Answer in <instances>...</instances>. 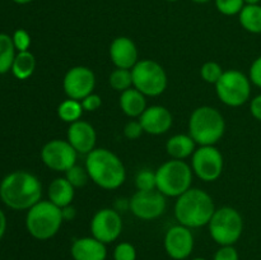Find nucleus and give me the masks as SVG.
<instances>
[{
    "instance_id": "nucleus-45",
    "label": "nucleus",
    "mask_w": 261,
    "mask_h": 260,
    "mask_svg": "<svg viewBox=\"0 0 261 260\" xmlns=\"http://www.w3.org/2000/svg\"><path fill=\"white\" fill-rule=\"evenodd\" d=\"M166 2H171V3H175V2H178V0H166Z\"/></svg>"
},
{
    "instance_id": "nucleus-40",
    "label": "nucleus",
    "mask_w": 261,
    "mask_h": 260,
    "mask_svg": "<svg viewBox=\"0 0 261 260\" xmlns=\"http://www.w3.org/2000/svg\"><path fill=\"white\" fill-rule=\"evenodd\" d=\"M61 211H63L64 221H65V219H73L74 216H75V209H74L71 205L65 206V208H63Z\"/></svg>"
},
{
    "instance_id": "nucleus-24",
    "label": "nucleus",
    "mask_w": 261,
    "mask_h": 260,
    "mask_svg": "<svg viewBox=\"0 0 261 260\" xmlns=\"http://www.w3.org/2000/svg\"><path fill=\"white\" fill-rule=\"evenodd\" d=\"M36 69V58L30 51H20L15 55L12 65V73L17 79H28Z\"/></svg>"
},
{
    "instance_id": "nucleus-30",
    "label": "nucleus",
    "mask_w": 261,
    "mask_h": 260,
    "mask_svg": "<svg viewBox=\"0 0 261 260\" xmlns=\"http://www.w3.org/2000/svg\"><path fill=\"white\" fill-rule=\"evenodd\" d=\"M135 186L140 191H150L157 189V183H155V172L150 170H142L138 172L135 177Z\"/></svg>"
},
{
    "instance_id": "nucleus-31",
    "label": "nucleus",
    "mask_w": 261,
    "mask_h": 260,
    "mask_svg": "<svg viewBox=\"0 0 261 260\" xmlns=\"http://www.w3.org/2000/svg\"><path fill=\"white\" fill-rule=\"evenodd\" d=\"M216 8L223 15H239L242 8L245 7L244 0H214Z\"/></svg>"
},
{
    "instance_id": "nucleus-43",
    "label": "nucleus",
    "mask_w": 261,
    "mask_h": 260,
    "mask_svg": "<svg viewBox=\"0 0 261 260\" xmlns=\"http://www.w3.org/2000/svg\"><path fill=\"white\" fill-rule=\"evenodd\" d=\"M191 2L196 3V4H205V3H209L211 0H191Z\"/></svg>"
},
{
    "instance_id": "nucleus-22",
    "label": "nucleus",
    "mask_w": 261,
    "mask_h": 260,
    "mask_svg": "<svg viewBox=\"0 0 261 260\" xmlns=\"http://www.w3.org/2000/svg\"><path fill=\"white\" fill-rule=\"evenodd\" d=\"M196 143L189 134L172 135L166 143V150L172 160H186L195 152Z\"/></svg>"
},
{
    "instance_id": "nucleus-7",
    "label": "nucleus",
    "mask_w": 261,
    "mask_h": 260,
    "mask_svg": "<svg viewBox=\"0 0 261 260\" xmlns=\"http://www.w3.org/2000/svg\"><path fill=\"white\" fill-rule=\"evenodd\" d=\"M209 235L219 246L234 245L244 232V218L237 209L222 206L216 209L208 223Z\"/></svg>"
},
{
    "instance_id": "nucleus-5",
    "label": "nucleus",
    "mask_w": 261,
    "mask_h": 260,
    "mask_svg": "<svg viewBox=\"0 0 261 260\" xmlns=\"http://www.w3.org/2000/svg\"><path fill=\"white\" fill-rule=\"evenodd\" d=\"M64 222L63 211L50 200H40L28 209L25 227L33 239L46 241L60 231Z\"/></svg>"
},
{
    "instance_id": "nucleus-14",
    "label": "nucleus",
    "mask_w": 261,
    "mask_h": 260,
    "mask_svg": "<svg viewBox=\"0 0 261 260\" xmlns=\"http://www.w3.org/2000/svg\"><path fill=\"white\" fill-rule=\"evenodd\" d=\"M94 87H96V75L87 66H73L64 75L63 88L68 98L82 101L88 94L93 93Z\"/></svg>"
},
{
    "instance_id": "nucleus-38",
    "label": "nucleus",
    "mask_w": 261,
    "mask_h": 260,
    "mask_svg": "<svg viewBox=\"0 0 261 260\" xmlns=\"http://www.w3.org/2000/svg\"><path fill=\"white\" fill-rule=\"evenodd\" d=\"M250 112L257 121H261V94L251 99V102H250Z\"/></svg>"
},
{
    "instance_id": "nucleus-20",
    "label": "nucleus",
    "mask_w": 261,
    "mask_h": 260,
    "mask_svg": "<svg viewBox=\"0 0 261 260\" xmlns=\"http://www.w3.org/2000/svg\"><path fill=\"white\" fill-rule=\"evenodd\" d=\"M74 194H75V188L65 177H58L53 180L47 189L48 200L61 209L71 205Z\"/></svg>"
},
{
    "instance_id": "nucleus-3",
    "label": "nucleus",
    "mask_w": 261,
    "mask_h": 260,
    "mask_svg": "<svg viewBox=\"0 0 261 260\" xmlns=\"http://www.w3.org/2000/svg\"><path fill=\"white\" fill-rule=\"evenodd\" d=\"M214 212L216 204L213 198L198 188H190L178 196L175 203V217L178 224L189 228L208 226Z\"/></svg>"
},
{
    "instance_id": "nucleus-44",
    "label": "nucleus",
    "mask_w": 261,
    "mask_h": 260,
    "mask_svg": "<svg viewBox=\"0 0 261 260\" xmlns=\"http://www.w3.org/2000/svg\"><path fill=\"white\" fill-rule=\"evenodd\" d=\"M191 260H206L205 257H193Z\"/></svg>"
},
{
    "instance_id": "nucleus-8",
    "label": "nucleus",
    "mask_w": 261,
    "mask_h": 260,
    "mask_svg": "<svg viewBox=\"0 0 261 260\" xmlns=\"http://www.w3.org/2000/svg\"><path fill=\"white\" fill-rule=\"evenodd\" d=\"M133 87L145 97L161 96L167 88V74L160 63L143 59L132 69Z\"/></svg>"
},
{
    "instance_id": "nucleus-6",
    "label": "nucleus",
    "mask_w": 261,
    "mask_h": 260,
    "mask_svg": "<svg viewBox=\"0 0 261 260\" xmlns=\"http://www.w3.org/2000/svg\"><path fill=\"white\" fill-rule=\"evenodd\" d=\"M193 168L182 160L166 161L155 171L157 190L165 196L178 198L191 188Z\"/></svg>"
},
{
    "instance_id": "nucleus-11",
    "label": "nucleus",
    "mask_w": 261,
    "mask_h": 260,
    "mask_svg": "<svg viewBox=\"0 0 261 260\" xmlns=\"http://www.w3.org/2000/svg\"><path fill=\"white\" fill-rule=\"evenodd\" d=\"M78 153L68 140L53 139L46 143L41 150L43 165L56 172L65 173L69 168L76 165Z\"/></svg>"
},
{
    "instance_id": "nucleus-36",
    "label": "nucleus",
    "mask_w": 261,
    "mask_h": 260,
    "mask_svg": "<svg viewBox=\"0 0 261 260\" xmlns=\"http://www.w3.org/2000/svg\"><path fill=\"white\" fill-rule=\"evenodd\" d=\"M81 103H82V107H83L84 111L93 112V111H97V110L101 107L102 99L97 93H91V94H88L86 98L82 99Z\"/></svg>"
},
{
    "instance_id": "nucleus-1",
    "label": "nucleus",
    "mask_w": 261,
    "mask_h": 260,
    "mask_svg": "<svg viewBox=\"0 0 261 260\" xmlns=\"http://www.w3.org/2000/svg\"><path fill=\"white\" fill-rule=\"evenodd\" d=\"M42 196V184L37 176L27 171H14L0 183V199L9 208L28 211Z\"/></svg>"
},
{
    "instance_id": "nucleus-27",
    "label": "nucleus",
    "mask_w": 261,
    "mask_h": 260,
    "mask_svg": "<svg viewBox=\"0 0 261 260\" xmlns=\"http://www.w3.org/2000/svg\"><path fill=\"white\" fill-rule=\"evenodd\" d=\"M109 83L115 91L124 92L133 87V75L130 69L116 68L109 76Z\"/></svg>"
},
{
    "instance_id": "nucleus-19",
    "label": "nucleus",
    "mask_w": 261,
    "mask_h": 260,
    "mask_svg": "<svg viewBox=\"0 0 261 260\" xmlns=\"http://www.w3.org/2000/svg\"><path fill=\"white\" fill-rule=\"evenodd\" d=\"M70 255L73 260H106L107 247L93 236L81 237L71 244Z\"/></svg>"
},
{
    "instance_id": "nucleus-28",
    "label": "nucleus",
    "mask_w": 261,
    "mask_h": 260,
    "mask_svg": "<svg viewBox=\"0 0 261 260\" xmlns=\"http://www.w3.org/2000/svg\"><path fill=\"white\" fill-rule=\"evenodd\" d=\"M65 178L74 188H83L84 185H87L88 180H91L88 172H87V168L78 165H74L73 167L66 171Z\"/></svg>"
},
{
    "instance_id": "nucleus-21",
    "label": "nucleus",
    "mask_w": 261,
    "mask_h": 260,
    "mask_svg": "<svg viewBox=\"0 0 261 260\" xmlns=\"http://www.w3.org/2000/svg\"><path fill=\"white\" fill-rule=\"evenodd\" d=\"M119 99V103L122 112L126 116L132 117V119L140 117V115L147 109V99H145V96L142 92L138 91L137 88H134V87L121 92Z\"/></svg>"
},
{
    "instance_id": "nucleus-29",
    "label": "nucleus",
    "mask_w": 261,
    "mask_h": 260,
    "mask_svg": "<svg viewBox=\"0 0 261 260\" xmlns=\"http://www.w3.org/2000/svg\"><path fill=\"white\" fill-rule=\"evenodd\" d=\"M223 69L216 61H206L200 68V75L204 82L211 84H216L223 74Z\"/></svg>"
},
{
    "instance_id": "nucleus-13",
    "label": "nucleus",
    "mask_w": 261,
    "mask_h": 260,
    "mask_svg": "<svg viewBox=\"0 0 261 260\" xmlns=\"http://www.w3.org/2000/svg\"><path fill=\"white\" fill-rule=\"evenodd\" d=\"M167 206L166 196L155 189L150 191L138 190L129 200V209L137 218L152 221L162 216Z\"/></svg>"
},
{
    "instance_id": "nucleus-23",
    "label": "nucleus",
    "mask_w": 261,
    "mask_h": 260,
    "mask_svg": "<svg viewBox=\"0 0 261 260\" xmlns=\"http://www.w3.org/2000/svg\"><path fill=\"white\" fill-rule=\"evenodd\" d=\"M239 20L245 31L255 35L261 33V4L245 5L239 14Z\"/></svg>"
},
{
    "instance_id": "nucleus-42",
    "label": "nucleus",
    "mask_w": 261,
    "mask_h": 260,
    "mask_svg": "<svg viewBox=\"0 0 261 260\" xmlns=\"http://www.w3.org/2000/svg\"><path fill=\"white\" fill-rule=\"evenodd\" d=\"M245 5H254V4H260L261 0H244Z\"/></svg>"
},
{
    "instance_id": "nucleus-2",
    "label": "nucleus",
    "mask_w": 261,
    "mask_h": 260,
    "mask_svg": "<svg viewBox=\"0 0 261 260\" xmlns=\"http://www.w3.org/2000/svg\"><path fill=\"white\" fill-rule=\"evenodd\" d=\"M86 168L89 178L105 190L119 189L126 178V170L122 161L106 148H94L88 153Z\"/></svg>"
},
{
    "instance_id": "nucleus-26",
    "label": "nucleus",
    "mask_w": 261,
    "mask_h": 260,
    "mask_svg": "<svg viewBox=\"0 0 261 260\" xmlns=\"http://www.w3.org/2000/svg\"><path fill=\"white\" fill-rule=\"evenodd\" d=\"M83 111L84 110L83 107H82L81 101L68 98L59 105L58 116L60 117V120H63L64 122L73 124V122L81 120Z\"/></svg>"
},
{
    "instance_id": "nucleus-17",
    "label": "nucleus",
    "mask_w": 261,
    "mask_h": 260,
    "mask_svg": "<svg viewBox=\"0 0 261 260\" xmlns=\"http://www.w3.org/2000/svg\"><path fill=\"white\" fill-rule=\"evenodd\" d=\"M139 121L144 133L150 135H161L172 127L173 116L168 109L160 105L149 106L140 115Z\"/></svg>"
},
{
    "instance_id": "nucleus-9",
    "label": "nucleus",
    "mask_w": 261,
    "mask_h": 260,
    "mask_svg": "<svg viewBox=\"0 0 261 260\" xmlns=\"http://www.w3.org/2000/svg\"><path fill=\"white\" fill-rule=\"evenodd\" d=\"M216 92L222 103L229 107H240L251 96V81L240 70H224L216 84Z\"/></svg>"
},
{
    "instance_id": "nucleus-39",
    "label": "nucleus",
    "mask_w": 261,
    "mask_h": 260,
    "mask_svg": "<svg viewBox=\"0 0 261 260\" xmlns=\"http://www.w3.org/2000/svg\"><path fill=\"white\" fill-rule=\"evenodd\" d=\"M5 231H7V217H5L4 212L0 209V240L4 237Z\"/></svg>"
},
{
    "instance_id": "nucleus-18",
    "label": "nucleus",
    "mask_w": 261,
    "mask_h": 260,
    "mask_svg": "<svg viewBox=\"0 0 261 260\" xmlns=\"http://www.w3.org/2000/svg\"><path fill=\"white\" fill-rule=\"evenodd\" d=\"M110 58L116 68L132 70L135 64L139 61L137 45L129 37L125 36L116 37L110 45Z\"/></svg>"
},
{
    "instance_id": "nucleus-16",
    "label": "nucleus",
    "mask_w": 261,
    "mask_h": 260,
    "mask_svg": "<svg viewBox=\"0 0 261 260\" xmlns=\"http://www.w3.org/2000/svg\"><path fill=\"white\" fill-rule=\"evenodd\" d=\"M66 140L71 144V147L76 150L78 154H88L96 148L97 133L93 125L84 120L69 124Z\"/></svg>"
},
{
    "instance_id": "nucleus-25",
    "label": "nucleus",
    "mask_w": 261,
    "mask_h": 260,
    "mask_svg": "<svg viewBox=\"0 0 261 260\" xmlns=\"http://www.w3.org/2000/svg\"><path fill=\"white\" fill-rule=\"evenodd\" d=\"M15 46L12 36L0 33V74L12 70L13 61L15 59Z\"/></svg>"
},
{
    "instance_id": "nucleus-12",
    "label": "nucleus",
    "mask_w": 261,
    "mask_h": 260,
    "mask_svg": "<svg viewBox=\"0 0 261 260\" xmlns=\"http://www.w3.org/2000/svg\"><path fill=\"white\" fill-rule=\"evenodd\" d=\"M89 228L92 236L98 241L106 245L115 242L122 232L121 214L112 208L99 209L92 217Z\"/></svg>"
},
{
    "instance_id": "nucleus-41",
    "label": "nucleus",
    "mask_w": 261,
    "mask_h": 260,
    "mask_svg": "<svg viewBox=\"0 0 261 260\" xmlns=\"http://www.w3.org/2000/svg\"><path fill=\"white\" fill-rule=\"evenodd\" d=\"M13 3H15V4L18 5H25V4H30V3H32L33 0H12Z\"/></svg>"
},
{
    "instance_id": "nucleus-34",
    "label": "nucleus",
    "mask_w": 261,
    "mask_h": 260,
    "mask_svg": "<svg viewBox=\"0 0 261 260\" xmlns=\"http://www.w3.org/2000/svg\"><path fill=\"white\" fill-rule=\"evenodd\" d=\"M213 260H240V255L233 245H226L217 250Z\"/></svg>"
},
{
    "instance_id": "nucleus-10",
    "label": "nucleus",
    "mask_w": 261,
    "mask_h": 260,
    "mask_svg": "<svg viewBox=\"0 0 261 260\" xmlns=\"http://www.w3.org/2000/svg\"><path fill=\"white\" fill-rule=\"evenodd\" d=\"M223 154L216 145H200L191 155L193 172L205 183H213L223 172Z\"/></svg>"
},
{
    "instance_id": "nucleus-4",
    "label": "nucleus",
    "mask_w": 261,
    "mask_h": 260,
    "mask_svg": "<svg viewBox=\"0 0 261 260\" xmlns=\"http://www.w3.org/2000/svg\"><path fill=\"white\" fill-rule=\"evenodd\" d=\"M226 121L221 112L212 106L194 110L189 119V135L199 145H214L223 138Z\"/></svg>"
},
{
    "instance_id": "nucleus-32",
    "label": "nucleus",
    "mask_w": 261,
    "mask_h": 260,
    "mask_svg": "<svg viewBox=\"0 0 261 260\" xmlns=\"http://www.w3.org/2000/svg\"><path fill=\"white\" fill-rule=\"evenodd\" d=\"M114 260H137V249L130 242H120L112 252Z\"/></svg>"
},
{
    "instance_id": "nucleus-37",
    "label": "nucleus",
    "mask_w": 261,
    "mask_h": 260,
    "mask_svg": "<svg viewBox=\"0 0 261 260\" xmlns=\"http://www.w3.org/2000/svg\"><path fill=\"white\" fill-rule=\"evenodd\" d=\"M249 78L252 84H255V86L261 88V56L255 59L254 63L250 66Z\"/></svg>"
},
{
    "instance_id": "nucleus-33",
    "label": "nucleus",
    "mask_w": 261,
    "mask_h": 260,
    "mask_svg": "<svg viewBox=\"0 0 261 260\" xmlns=\"http://www.w3.org/2000/svg\"><path fill=\"white\" fill-rule=\"evenodd\" d=\"M12 38L13 43L15 46V50H18V53H20V51H28V48L31 46V36L27 31L19 28V30H17L13 33Z\"/></svg>"
},
{
    "instance_id": "nucleus-35",
    "label": "nucleus",
    "mask_w": 261,
    "mask_h": 260,
    "mask_svg": "<svg viewBox=\"0 0 261 260\" xmlns=\"http://www.w3.org/2000/svg\"><path fill=\"white\" fill-rule=\"evenodd\" d=\"M143 133H144V130H143V126L142 124H140L139 120H138V121L132 120V121H129L124 126V135L130 140L138 139V138H140V135H142Z\"/></svg>"
},
{
    "instance_id": "nucleus-15",
    "label": "nucleus",
    "mask_w": 261,
    "mask_h": 260,
    "mask_svg": "<svg viewBox=\"0 0 261 260\" xmlns=\"http://www.w3.org/2000/svg\"><path fill=\"white\" fill-rule=\"evenodd\" d=\"M165 250L173 260H185L190 257L194 251V235L191 228L176 224L170 227L165 235Z\"/></svg>"
}]
</instances>
